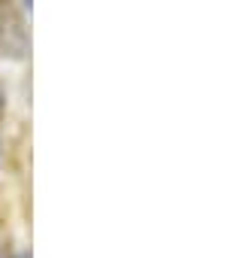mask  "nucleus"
<instances>
[{
  "label": "nucleus",
  "instance_id": "obj_2",
  "mask_svg": "<svg viewBox=\"0 0 249 258\" xmlns=\"http://www.w3.org/2000/svg\"><path fill=\"white\" fill-rule=\"evenodd\" d=\"M4 109H7V97H4V88H0V115H4Z\"/></svg>",
  "mask_w": 249,
  "mask_h": 258
},
{
  "label": "nucleus",
  "instance_id": "obj_1",
  "mask_svg": "<svg viewBox=\"0 0 249 258\" xmlns=\"http://www.w3.org/2000/svg\"><path fill=\"white\" fill-rule=\"evenodd\" d=\"M0 49H4V55H13V58H22L28 52V34L19 19L0 22Z\"/></svg>",
  "mask_w": 249,
  "mask_h": 258
}]
</instances>
